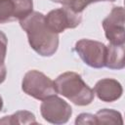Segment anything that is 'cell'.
Instances as JSON below:
<instances>
[{"label":"cell","instance_id":"cell-1","mask_svg":"<svg viewBox=\"0 0 125 125\" xmlns=\"http://www.w3.org/2000/svg\"><path fill=\"white\" fill-rule=\"evenodd\" d=\"M25 31L30 47L42 57L53 56L59 47V35L50 30L45 22V16L40 12H32L20 21Z\"/></svg>","mask_w":125,"mask_h":125},{"label":"cell","instance_id":"cell-2","mask_svg":"<svg viewBox=\"0 0 125 125\" xmlns=\"http://www.w3.org/2000/svg\"><path fill=\"white\" fill-rule=\"evenodd\" d=\"M57 94H60L69 100L76 105L85 106L94 100V91L82 79L81 75L66 71L59 75L54 81Z\"/></svg>","mask_w":125,"mask_h":125},{"label":"cell","instance_id":"cell-3","mask_svg":"<svg viewBox=\"0 0 125 125\" xmlns=\"http://www.w3.org/2000/svg\"><path fill=\"white\" fill-rule=\"evenodd\" d=\"M21 89L26 95L39 101L57 95L54 81L36 69L29 70L24 74L21 81Z\"/></svg>","mask_w":125,"mask_h":125},{"label":"cell","instance_id":"cell-4","mask_svg":"<svg viewBox=\"0 0 125 125\" xmlns=\"http://www.w3.org/2000/svg\"><path fill=\"white\" fill-rule=\"evenodd\" d=\"M40 113L43 119L47 122L55 125H61L69 120L72 114V108L64 100L54 95L42 101Z\"/></svg>","mask_w":125,"mask_h":125},{"label":"cell","instance_id":"cell-5","mask_svg":"<svg viewBox=\"0 0 125 125\" xmlns=\"http://www.w3.org/2000/svg\"><path fill=\"white\" fill-rule=\"evenodd\" d=\"M74 50L80 59L93 68H102L104 66L106 46L96 40L80 39L75 43Z\"/></svg>","mask_w":125,"mask_h":125},{"label":"cell","instance_id":"cell-6","mask_svg":"<svg viewBox=\"0 0 125 125\" xmlns=\"http://www.w3.org/2000/svg\"><path fill=\"white\" fill-rule=\"evenodd\" d=\"M82 21V13H76L71 9L62 6V8L50 11L45 16V22L54 33L63 32L67 28L77 27Z\"/></svg>","mask_w":125,"mask_h":125},{"label":"cell","instance_id":"cell-7","mask_svg":"<svg viewBox=\"0 0 125 125\" xmlns=\"http://www.w3.org/2000/svg\"><path fill=\"white\" fill-rule=\"evenodd\" d=\"M125 11L121 6L113 7L107 17L103 21L102 25L104 35L109 43L120 45L125 42Z\"/></svg>","mask_w":125,"mask_h":125},{"label":"cell","instance_id":"cell-8","mask_svg":"<svg viewBox=\"0 0 125 125\" xmlns=\"http://www.w3.org/2000/svg\"><path fill=\"white\" fill-rule=\"evenodd\" d=\"M93 91L102 102L112 103L121 98L123 88L117 80L112 78H104L96 83Z\"/></svg>","mask_w":125,"mask_h":125},{"label":"cell","instance_id":"cell-9","mask_svg":"<svg viewBox=\"0 0 125 125\" xmlns=\"http://www.w3.org/2000/svg\"><path fill=\"white\" fill-rule=\"evenodd\" d=\"M124 53H125L124 44L115 45L109 43L106 46L104 66H106L109 69H117V70L123 69L125 66Z\"/></svg>","mask_w":125,"mask_h":125},{"label":"cell","instance_id":"cell-10","mask_svg":"<svg viewBox=\"0 0 125 125\" xmlns=\"http://www.w3.org/2000/svg\"><path fill=\"white\" fill-rule=\"evenodd\" d=\"M0 124L15 125V124H37L35 115L27 110H19L12 115L4 116L0 119Z\"/></svg>","mask_w":125,"mask_h":125},{"label":"cell","instance_id":"cell-11","mask_svg":"<svg viewBox=\"0 0 125 125\" xmlns=\"http://www.w3.org/2000/svg\"><path fill=\"white\" fill-rule=\"evenodd\" d=\"M95 116L97 124H123L121 113L114 109H101L95 114Z\"/></svg>","mask_w":125,"mask_h":125},{"label":"cell","instance_id":"cell-12","mask_svg":"<svg viewBox=\"0 0 125 125\" xmlns=\"http://www.w3.org/2000/svg\"><path fill=\"white\" fill-rule=\"evenodd\" d=\"M15 5V18L19 21L33 12L32 0H13Z\"/></svg>","mask_w":125,"mask_h":125},{"label":"cell","instance_id":"cell-13","mask_svg":"<svg viewBox=\"0 0 125 125\" xmlns=\"http://www.w3.org/2000/svg\"><path fill=\"white\" fill-rule=\"evenodd\" d=\"M16 21L13 0H0V24Z\"/></svg>","mask_w":125,"mask_h":125},{"label":"cell","instance_id":"cell-14","mask_svg":"<svg viewBox=\"0 0 125 125\" xmlns=\"http://www.w3.org/2000/svg\"><path fill=\"white\" fill-rule=\"evenodd\" d=\"M51 1L62 4V6L67 7L76 13H82L88 5L93 3V0H51Z\"/></svg>","mask_w":125,"mask_h":125},{"label":"cell","instance_id":"cell-15","mask_svg":"<svg viewBox=\"0 0 125 125\" xmlns=\"http://www.w3.org/2000/svg\"><path fill=\"white\" fill-rule=\"evenodd\" d=\"M8 39L6 34L0 30V65L5 64V59L7 55Z\"/></svg>","mask_w":125,"mask_h":125},{"label":"cell","instance_id":"cell-16","mask_svg":"<svg viewBox=\"0 0 125 125\" xmlns=\"http://www.w3.org/2000/svg\"><path fill=\"white\" fill-rule=\"evenodd\" d=\"M75 124L76 125L78 124H82V125H85V124L94 125L95 124L96 125L97 124L96 116L91 113H80L75 119Z\"/></svg>","mask_w":125,"mask_h":125},{"label":"cell","instance_id":"cell-17","mask_svg":"<svg viewBox=\"0 0 125 125\" xmlns=\"http://www.w3.org/2000/svg\"><path fill=\"white\" fill-rule=\"evenodd\" d=\"M6 75H7V68L6 65H0V84H2L5 79H6Z\"/></svg>","mask_w":125,"mask_h":125},{"label":"cell","instance_id":"cell-18","mask_svg":"<svg viewBox=\"0 0 125 125\" xmlns=\"http://www.w3.org/2000/svg\"><path fill=\"white\" fill-rule=\"evenodd\" d=\"M3 108V100H2V97L0 96V111L2 110Z\"/></svg>","mask_w":125,"mask_h":125},{"label":"cell","instance_id":"cell-19","mask_svg":"<svg viewBox=\"0 0 125 125\" xmlns=\"http://www.w3.org/2000/svg\"><path fill=\"white\" fill-rule=\"evenodd\" d=\"M100 1H109V2H114L115 0H93V3H94V2H100Z\"/></svg>","mask_w":125,"mask_h":125}]
</instances>
